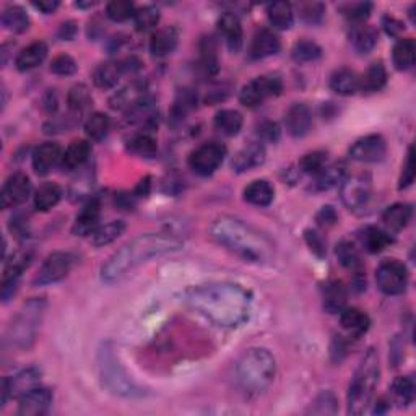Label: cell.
Segmentation results:
<instances>
[{"label":"cell","mask_w":416,"mask_h":416,"mask_svg":"<svg viewBox=\"0 0 416 416\" xmlns=\"http://www.w3.org/2000/svg\"><path fill=\"white\" fill-rule=\"evenodd\" d=\"M74 265V255L69 252H52L44 260L40 274L36 276L38 285H51L64 280Z\"/></svg>","instance_id":"cell-12"},{"label":"cell","mask_w":416,"mask_h":416,"mask_svg":"<svg viewBox=\"0 0 416 416\" xmlns=\"http://www.w3.org/2000/svg\"><path fill=\"white\" fill-rule=\"evenodd\" d=\"M285 125L291 137L301 138L308 135L313 127V114L306 104H293L285 116Z\"/></svg>","instance_id":"cell-17"},{"label":"cell","mask_w":416,"mask_h":416,"mask_svg":"<svg viewBox=\"0 0 416 416\" xmlns=\"http://www.w3.org/2000/svg\"><path fill=\"white\" fill-rule=\"evenodd\" d=\"M31 181L25 173H15L5 181L2 187V207L13 208L26 202L31 196Z\"/></svg>","instance_id":"cell-15"},{"label":"cell","mask_w":416,"mask_h":416,"mask_svg":"<svg viewBox=\"0 0 416 416\" xmlns=\"http://www.w3.org/2000/svg\"><path fill=\"white\" fill-rule=\"evenodd\" d=\"M347 176L348 173L345 164L335 163L330 166H324V168L315 174V187H317L319 191H329V189L342 184Z\"/></svg>","instance_id":"cell-29"},{"label":"cell","mask_w":416,"mask_h":416,"mask_svg":"<svg viewBox=\"0 0 416 416\" xmlns=\"http://www.w3.org/2000/svg\"><path fill=\"white\" fill-rule=\"evenodd\" d=\"M99 215H101V205H99L98 201H90L81 208V212L77 215L72 232L75 236L93 235L94 230L98 228Z\"/></svg>","instance_id":"cell-21"},{"label":"cell","mask_w":416,"mask_h":416,"mask_svg":"<svg viewBox=\"0 0 416 416\" xmlns=\"http://www.w3.org/2000/svg\"><path fill=\"white\" fill-rule=\"evenodd\" d=\"M415 181V164H413V148H410L407 162H405L403 166V173H402V179H400V189H407L408 186H412V182Z\"/></svg>","instance_id":"cell-59"},{"label":"cell","mask_w":416,"mask_h":416,"mask_svg":"<svg viewBox=\"0 0 416 416\" xmlns=\"http://www.w3.org/2000/svg\"><path fill=\"white\" fill-rule=\"evenodd\" d=\"M373 5L369 2H356V4H347L345 7H342L343 15L352 21H364L371 13Z\"/></svg>","instance_id":"cell-57"},{"label":"cell","mask_w":416,"mask_h":416,"mask_svg":"<svg viewBox=\"0 0 416 416\" xmlns=\"http://www.w3.org/2000/svg\"><path fill=\"white\" fill-rule=\"evenodd\" d=\"M91 154V145L86 140H77L65 150L62 154V166L65 169L74 171L81 168Z\"/></svg>","instance_id":"cell-28"},{"label":"cell","mask_w":416,"mask_h":416,"mask_svg":"<svg viewBox=\"0 0 416 416\" xmlns=\"http://www.w3.org/2000/svg\"><path fill=\"white\" fill-rule=\"evenodd\" d=\"M392 60L397 70H410L415 65V41L400 40L392 51Z\"/></svg>","instance_id":"cell-41"},{"label":"cell","mask_w":416,"mask_h":416,"mask_svg":"<svg viewBox=\"0 0 416 416\" xmlns=\"http://www.w3.org/2000/svg\"><path fill=\"white\" fill-rule=\"evenodd\" d=\"M306 242H308V246L310 247V251H313L314 254H317L319 257H324V255L327 254L325 240L319 235L317 231L308 230L306 231Z\"/></svg>","instance_id":"cell-58"},{"label":"cell","mask_w":416,"mask_h":416,"mask_svg":"<svg viewBox=\"0 0 416 416\" xmlns=\"http://www.w3.org/2000/svg\"><path fill=\"white\" fill-rule=\"evenodd\" d=\"M299 16L304 23L308 25H317L322 21L325 15V7L320 2H304L298 5Z\"/></svg>","instance_id":"cell-53"},{"label":"cell","mask_w":416,"mask_h":416,"mask_svg":"<svg viewBox=\"0 0 416 416\" xmlns=\"http://www.w3.org/2000/svg\"><path fill=\"white\" fill-rule=\"evenodd\" d=\"M184 303L221 329H237L246 322L252 310L251 293L231 281L191 286L184 293Z\"/></svg>","instance_id":"cell-1"},{"label":"cell","mask_w":416,"mask_h":416,"mask_svg":"<svg viewBox=\"0 0 416 416\" xmlns=\"http://www.w3.org/2000/svg\"><path fill=\"white\" fill-rule=\"evenodd\" d=\"M2 26L13 33H23L30 28V16L20 5H10L2 12Z\"/></svg>","instance_id":"cell-34"},{"label":"cell","mask_w":416,"mask_h":416,"mask_svg":"<svg viewBox=\"0 0 416 416\" xmlns=\"http://www.w3.org/2000/svg\"><path fill=\"white\" fill-rule=\"evenodd\" d=\"M276 374L275 356L267 348H251L236 366V381L247 397H259L274 384Z\"/></svg>","instance_id":"cell-4"},{"label":"cell","mask_w":416,"mask_h":416,"mask_svg":"<svg viewBox=\"0 0 416 416\" xmlns=\"http://www.w3.org/2000/svg\"><path fill=\"white\" fill-rule=\"evenodd\" d=\"M85 132L86 135L94 142L103 140L109 132V118L103 113H94L91 114L88 120L85 122Z\"/></svg>","instance_id":"cell-45"},{"label":"cell","mask_w":416,"mask_h":416,"mask_svg":"<svg viewBox=\"0 0 416 416\" xmlns=\"http://www.w3.org/2000/svg\"><path fill=\"white\" fill-rule=\"evenodd\" d=\"M283 90L280 77L264 75L251 80L242 86L240 93V101L246 108H257L270 96H279Z\"/></svg>","instance_id":"cell-8"},{"label":"cell","mask_w":416,"mask_h":416,"mask_svg":"<svg viewBox=\"0 0 416 416\" xmlns=\"http://www.w3.org/2000/svg\"><path fill=\"white\" fill-rule=\"evenodd\" d=\"M274 186L265 179L252 181L251 184L244 189V201L255 205V207H267V205L274 202Z\"/></svg>","instance_id":"cell-25"},{"label":"cell","mask_w":416,"mask_h":416,"mask_svg":"<svg viewBox=\"0 0 416 416\" xmlns=\"http://www.w3.org/2000/svg\"><path fill=\"white\" fill-rule=\"evenodd\" d=\"M371 196H373V182L369 174L347 176L342 182V201L353 212L368 207Z\"/></svg>","instance_id":"cell-10"},{"label":"cell","mask_w":416,"mask_h":416,"mask_svg":"<svg viewBox=\"0 0 416 416\" xmlns=\"http://www.w3.org/2000/svg\"><path fill=\"white\" fill-rule=\"evenodd\" d=\"M340 324L345 330L352 332L354 335H361L369 329V317L361 309L348 308L340 310Z\"/></svg>","instance_id":"cell-31"},{"label":"cell","mask_w":416,"mask_h":416,"mask_svg":"<svg viewBox=\"0 0 416 416\" xmlns=\"http://www.w3.org/2000/svg\"><path fill=\"white\" fill-rule=\"evenodd\" d=\"M337 398L332 392H322L310 405V413L314 415H335L338 412Z\"/></svg>","instance_id":"cell-54"},{"label":"cell","mask_w":416,"mask_h":416,"mask_svg":"<svg viewBox=\"0 0 416 416\" xmlns=\"http://www.w3.org/2000/svg\"><path fill=\"white\" fill-rule=\"evenodd\" d=\"M215 129L226 137H235L242 129V116L235 109H221L215 116Z\"/></svg>","instance_id":"cell-32"},{"label":"cell","mask_w":416,"mask_h":416,"mask_svg":"<svg viewBox=\"0 0 416 416\" xmlns=\"http://www.w3.org/2000/svg\"><path fill=\"white\" fill-rule=\"evenodd\" d=\"M129 148L130 152H134L145 158H152L158 152L157 140H154V137L150 134H138L135 137H132L129 142Z\"/></svg>","instance_id":"cell-48"},{"label":"cell","mask_w":416,"mask_h":416,"mask_svg":"<svg viewBox=\"0 0 416 416\" xmlns=\"http://www.w3.org/2000/svg\"><path fill=\"white\" fill-rule=\"evenodd\" d=\"M125 223L120 220H113L109 223L98 226L94 232L91 235V244L94 247H104L108 244L114 242L118 237L124 232Z\"/></svg>","instance_id":"cell-35"},{"label":"cell","mask_w":416,"mask_h":416,"mask_svg":"<svg viewBox=\"0 0 416 416\" xmlns=\"http://www.w3.org/2000/svg\"><path fill=\"white\" fill-rule=\"evenodd\" d=\"M377 44V33L373 26H359L353 33V46L361 54L373 51Z\"/></svg>","instance_id":"cell-47"},{"label":"cell","mask_w":416,"mask_h":416,"mask_svg":"<svg viewBox=\"0 0 416 416\" xmlns=\"http://www.w3.org/2000/svg\"><path fill=\"white\" fill-rule=\"evenodd\" d=\"M77 35V25L75 21H65V23H62V26H60L59 30V36L62 38V40H74Z\"/></svg>","instance_id":"cell-62"},{"label":"cell","mask_w":416,"mask_h":416,"mask_svg":"<svg viewBox=\"0 0 416 416\" xmlns=\"http://www.w3.org/2000/svg\"><path fill=\"white\" fill-rule=\"evenodd\" d=\"M98 369L101 376V382L106 389L114 395L125 398H137L145 395V390L142 389L132 377L127 374V371L122 368L118 356H116L113 347L109 343L99 348L98 352Z\"/></svg>","instance_id":"cell-6"},{"label":"cell","mask_w":416,"mask_h":416,"mask_svg":"<svg viewBox=\"0 0 416 416\" xmlns=\"http://www.w3.org/2000/svg\"><path fill=\"white\" fill-rule=\"evenodd\" d=\"M347 288L343 286L342 281H330L325 286L324 291V308L329 310L330 314L340 313L345 309L347 304Z\"/></svg>","instance_id":"cell-36"},{"label":"cell","mask_w":416,"mask_h":416,"mask_svg":"<svg viewBox=\"0 0 416 416\" xmlns=\"http://www.w3.org/2000/svg\"><path fill=\"white\" fill-rule=\"evenodd\" d=\"M124 74L125 70L122 67V62H104L94 70L93 81L101 90H109V88L118 85V81Z\"/></svg>","instance_id":"cell-26"},{"label":"cell","mask_w":416,"mask_h":416,"mask_svg":"<svg viewBox=\"0 0 416 416\" xmlns=\"http://www.w3.org/2000/svg\"><path fill=\"white\" fill-rule=\"evenodd\" d=\"M218 28L223 33L226 44H228L231 52H240L242 47V26L241 21L237 18V15L226 12L220 16Z\"/></svg>","instance_id":"cell-22"},{"label":"cell","mask_w":416,"mask_h":416,"mask_svg":"<svg viewBox=\"0 0 416 416\" xmlns=\"http://www.w3.org/2000/svg\"><path fill=\"white\" fill-rule=\"evenodd\" d=\"M337 255H338V260H340V264L343 265V267H347V269L354 271L356 280L361 279L363 276L361 262H359V254H358L356 247H354L353 242H348V241L340 242V246L337 247Z\"/></svg>","instance_id":"cell-42"},{"label":"cell","mask_w":416,"mask_h":416,"mask_svg":"<svg viewBox=\"0 0 416 416\" xmlns=\"http://www.w3.org/2000/svg\"><path fill=\"white\" fill-rule=\"evenodd\" d=\"M177 46V31L174 28L166 26L159 28L152 35V40H150V52H152L154 57H164V55H169L174 51Z\"/></svg>","instance_id":"cell-23"},{"label":"cell","mask_w":416,"mask_h":416,"mask_svg":"<svg viewBox=\"0 0 416 416\" xmlns=\"http://www.w3.org/2000/svg\"><path fill=\"white\" fill-rule=\"evenodd\" d=\"M320 54H322V49H320L314 41H299L295 44V47H293V59L301 64L314 62V60H317L320 57Z\"/></svg>","instance_id":"cell-50"},{"label":"cell","mask_w":416,"mask_h":416,"mask_svg":"<svg viewBox=\"0 0 416 416\" xmlns=\"http://www.w3.org/2000/svg\"><path fill=\"white\" fill-rule=\"evenodd\" d=\"M52 405V393L46 387H35L18 398L20 416H43L49 412Z\"/></svg>","instance_id":"cell-16"},{"label":"cell","mask_w":416,"mask_h":416,"mask_svg":"<svg viewBox=\"0 0 416 416\" xmlns=\"http://www.w3.org/2000/svg\"><path fill=\"white\" fill-rule=\"evenodd\" d=\"M315 220H317L319 226H322V228H330V226H334L338 220V215L337 212L332 207H322V210L315 216Z\"/></svg>","instance_id":"cell-61"},{"label":"cell","mask_w":416,"mask_h":416,"mask_svg":"<svg viewBox=\"0 0 416 416\" xmlns=\"http://www.w3.org/2000/svg\"><path fill=\"white\" fill-rule=\"evenodd\" d=\"M379 358L373 348L368 349L361 363H359L356 373L349 384L348 390V413L359 416L369 408L373 402L376 387L379 384Z\"/></svg>","instance_id":"cell-5"},{"label":"cell","mask_w":416,"mask_h":416,"mask_svg":"<svg viewBox=\"0 0 416 416\" xmlns=\"http://www.w3.org/2000/svg\"><path fill=\"white\" fill-rule=\"evenodd\" d=\"M226 157V148L221 143H203V145L193 150L191 158H189V166L193 169V173L201 176L213 174L220 168L221 163Z\"/></svg>","instance_id":"cell-11"},{"label":"cell","mask_w":416,"mask_h":416,"mask_svg":"<svg viewBox=\"0 0 416 416\" xmlns=\"http://www.w3.org/2000/svg\"><path fill=\"white\" fill-rule=\"evenodd\" d=\"M44 310H46V301L43 298H33L21 306L9 327L7 342L10 345L18 349L31 348L40 332Z\"/></svg>","instance_id":"cell-7"},{"label":"cell","mask_w":416,"mask_h":416,"mask_svg":"<svg viewBox=\"0 0 416 416\" xmlns=\"http://www.w3.org/2000/svg\"><path fill=\"white\" fill-rule=\"evenodd\" d=\"M387 83V72L382 64H373L359 77V90L364 93L381 91Z\"/></svg>","instance_id":"cell-33"},{"label":"cell","mask_w":416,"mask_h":416,"mask_svg":"<svg viewBox=\"0 0 416 416\" xmlns=\"http://www.w3.org/2000/svg\"><path fill=\"white\" fill-rule=\"evenodd\" d=\"M158 21H159V10L158 9L147 5V7L135 10L134 23H135V28L138 31L153 30V28L158 25Z\"/></svg>","instance_id":"cell-51"},{"label":"cell","mask_w":416,"mask_h":416,"mask_svg":"<svg viewBox=\"0 0 416 416\" xmlns=\"http://www.w3.org/2000/svg\"><path fill=\"white\" fill-rule=\"evenodd\" d=\"M413 210L408 203H393L382 215V221H384L386 226L392 231H400L405 226L410 223L412 220Z\"/></svg>","instance_id":"cell-30"},{"label":"cell","mask_w":416,"mask_h":416,"mask_svg":"<svg viewBox=\"0 0 416 416\" xmlns=\"http://www.w3.org/2000/svg\"><path fill=\"white\" fill-rule=\"evenodd\" d=\"M265 157H267V153H265V147L262 143H251V145L244 147L232 159V169L240 174L247 173V171L262 166L265 163Z\"/></svg>","instance_id":"cell-20"},{"label":"cell","mask_w":416,"mask_h":416,"mask_svg":"<svg viewBox=\"0 0 416 416\" xmlns=\"http://www.w3.org/2000/svg\"><path fill=\"white\" fill-rule=\"evenodd\" d=\"M143 96H145V88H143L142 83L134 81L132 85L122 88L119 93H116L111 98L109 104L113 109H129L132 104L137 103Z\"/></svg>","instance_id":"cell-38"},{"label":"cell","mask_w":416,"mask_h":416,"mask_svg":"<svg viewBox=\"0 0 416 416\" xmlns=\"http://www.w3.org/2000/svg\"><path fill=\"white\" fill-rule=\"evenodd\" d=\"M392 242V237L376 226H368L363 232V244L366 251L371 254L382 252Z\"/></svg>","instance_id":"cell-43"},{"label":"cell","mask_w":416,"mask_h":416,"mask_svg":"<svg viewBox=\"0 0 416 416\" xmlns=\"http://www.w3.org/2000/svg\"><path fill=\"white\" fill-rule=\"evenodd\" d=\"M40 381L41 373L35 368L21 371V373L13 377H5L2 382V405H5L9 397L20 398L26 392L33 390L35 387L40 386Z\"/></svg>","instance_id":"cell-14"},{"label":"cell","mask_w":416,"mask_h":416,"mask_svg":"<svg viewBox=\"0 0 416 416\" xmlns=\"http://www.w3.org/2000/svg\"><path fill=\"white\" fill-rule=\"evenodd\" d=\"M33 5H35L38 10H41L43 13H52L57 10L59 2L57 0H41V2H33Z\"/></svg>","instance_id":"cell-63"},{"label":"cell","mask_w":416,"mask_h":416,"mask_svg":"<svg viewBox=\"0 0 416 416\" xmlns=\"http://www.w3.org/2000/svg\"><path fill=\"white\" fill-rule=\"evenodd\" d=\"M280 47V38L271 30L264 28V30H259L255 33V36L252 38L251 47H249V55L252 59H265L270 57V55L279 54Z\"/></svg>","instance_id":"cell-19"},{"label":"cell","mask_w":416,"mask_h":416,"mask_svg":"<svg viewBox=\"0 0 416 416\" xmlns=\"http://www.w3.org/2000/svg\"><path fill=\"white\" fill-rule=\"evenodd\" d=\"M270 23L276 30H290L295 23V15L290 4L286 2H275L270 4L267 9Z\"/></svg>","instance_id":"cell-39"},{"label":"cell","mask_w":416,"mask_h":416,"mask_svg":"<svg viewBox=\"0 0 416 416\" xmlns=\"http://www.w3.org/2000/svg\"><path fill=\"white\" fill-rule=\"evenodd\" d=\"M106 15L108 18L120 23V21L134 18L135 7L129 0H113L106 5Z\"/></svg>","instance_id":"cell-49"},{"label":"cell","mask_w":416,"mask_h":416,"mask_svg":"<svg viewBox=\"0 0 416 416\" xmlns=\"http://www.w3.org/2000/svg\"><path fill=\"white\" fill-rule=\"evenodd\" d=\"M349 158L359 163L382 162L387 154V143L381 135H366L349 147Z\"/></svg>","instance_id":"cell-13"},{"label":"cell","mask_w":416,"mask_h":416,"mask_svg":"<svg viewBox=\"0 0 416 416\" xmlns=\"http://www.w3.org/2000/svg\"><path fill=\"white\" fill-rule=\"evenodd\" d=\"M415 381L410 376H400L393 381L392 384V393L397 398V402L400 405H410L415 400Z\"/></svg>","instance_id":"cell-44"},{"label":"cell","mask_w":416,"mask_h":416,"mask_svg":"<svg viewBox=\"0 0 416 416\" xmlns=\"http://www.w3.org/2000/svg\"><path fill=\"white\" fill-rule=\"evenodd\" d=\"M46 55H47L46 43H43V41L31 43L30 46H26L23 51L16 55L15 65L20 72L33 70V69H36L38 65H41L44 62Z\"/></svg>","instance_id":"cell-24"},{"label":"cell","mask_w":416,"mask_h":416,"mask_svg":"<svg viewBox=\"0 0 416 416\" xmlns=\"http://www.w3.org/2000/svg\"><path fill=\"white\" fill-rule=\"evenodd\" d=\"M67 101H69L70 111H74V113H81V111L86 109L91 103L90 90H88L85 85H81V83L80 85L72 86L69 91Z\"/></svg>","instance_id":"cell-52"},{"label":"cell","mask_w":416,"mask_h":416,"mask_svg":"<svg viewBox=\"0 0 416 416\" xmlns=\"http://www.w3.org/2000/svg\"><path fill=\"white\" fill-rule=\"evenodd\" d=\"M184 244L168 232H147L127 242L116 251L101 267V280L108 285L125 279L132 270L150 262L152 259L179 252Z\"/></svg>","instance_id":"cell-2"},{"label":"cell","mask_w":416,"mask_h":416,"mask_svg":"<svg viewBox=\"0 0 416 416\" xmlns=\"http://www.w3.org/2000/svg\"><path fill=\"white\" fill-rule=\"evenodd\" d=\"M259 135L265 142H276L280 138V127L275 122H262L259 125Z\"/></svg>","instance_id":"cell-60"},{"label":"cell","mask_w":416,"mask_h":416,"mask_svg":"<svg viewBox=\"0 0 416 416\" xmlns=\"http://www.w3.org/2000/svg\"><path fill=\"white\" fill-rule=\"evenodd\" d=\"M325 162H327V154L324 152H313V153L304 154L301 162H299V166H301L304 173L317 174L319 171L325 166Z\"/></svg>","instance_id":"cell-55"},{"label":"cell","mask_w":416,"mask_h":416,"mask_svg":"<svg viewBox=\"0 0 416 416\" xmlns=\"http://www.w3.org/2000/svg\"><path fill=\"white\" fill-rule=\"evenodd\" d=\"M77 69H79V65H77L75 60L67 54L57 55V57H54L51 62V72L55 75H62V77L74 75Z\"/></svg>","instance_id":"cell-56"},{"label":"cell","mask_w":416,"mask_h":416,"mask_svg":"<svg viewBox=\"0 0 416 416\" xmlns=\"http://www.w3.org/2000/svg\"><path fill=\"white\" fill-rule=\"evenodd\" d=\"M157 113V104L152 98L143 96L137 103L132 104L129 109H125L127 124H138V122L150 120Z\"/></svg>","instance_id":"cell-40"},{"label":"cell","mask_w":416,"mask_h":416,"mask_svg":"<svg viewBox=\"0 0 416 416\" xmlns=\"http://www.w3.org/2000/svg\"><path fill=\"white\" fill-rule=\"evenodd\" d=\"M62 198V189L54 182H46L35 193V208L40 212H47L55 207Z\"/></svg>","instance_id":"cell-37"},{"label":"cell","mask_w":416,"mask_h":416,"mask_svg":"<svg viewBox=\"0 0 416 416\" xmlns=\"http://www.w3.org/2000/svg\"><path fill=\"white\" fill-rule=\"evenodd\" d=\"M62 158V150L55 142H46L33 152V169L36 174L46 176Z\"/></svg>","instance_id":"cell-18"},{"label":"cell","mask_w":416,"mask_h":416,"mask_svg":"<svg viewBox=\"0 0 416 416\" xmlns=\"http://www.w3.org/2000/svg\"><path fill=\"white\" fill-rule=\"evenodd\" d=\"M377 286L386 295H402L408 285V270L395 259H387L376 270Z\"/></svg>","instance_id":"cell-9"},{"label":"cell","mask_w":416,"mask_h":416,"mask_svg":"<svg viewBox=\"0 0 416 416\" xmlns=\"http://www.w3.org/2000/svg\"><path fill=\"white\" fill-rule=\"evenodd\" d=\"M215 241L247 262H267L274 246L262 232L235 216H221L212 225Z\"/></svg>","instance_id":"cell-3"},{"label":"cell","mask_w":416,"mask_h":416,"mask_svg":"<svg viewBox=\"0 0 416 416\" xmlns=\"http://www.w3.org/2000/svg\"><path fill=\"white\" fill-rule=\"evenodd\" d=\"M330 88L337 94L349 96L359 90V77L349 69H338L330 77Z\"/></svg>","instance_id":"cell-27"},{"label":"cell","mask_w":416,"mask_h":416,"mask_svg":"<svg viewBox=\"0 0 416 416\" xmlns=\"http://www.w3.org/2000/svg\"><path fill=\"white\" fill-rule=\"evenodd\" d=\"M202 52V65L208 75H213L218 72V47L212 36L203 38L201 43Z\"/></svg>","instance_id":"cell-46"}]
</instances>
